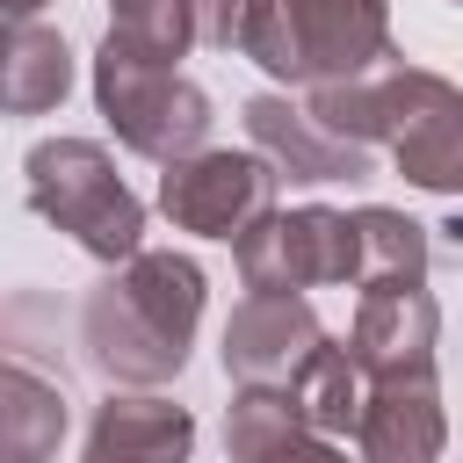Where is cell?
<instances>
[{
  "instance_id": "cell-1",
  "label": "cell",
  "mask_w": 463,
  "mask_h": 463,
  "mask_svg": "<svg viewBox=\"0 0 463 463\" xmlns=\"http://www.w3.org/2000/svg\"><path fill=\"white\" fill-rule=\"evenodd\" d=\"M203 318V268L188 253H130L80 304V347L109 383H166Z\"/></svg>"
},
{
  "instance_id": "cell-2",
  "label": "cell",
  "mask_w": 463,
  "mask_h": 463,
  "mask_svg": "<svg viewBox=\"0 0 463 463\" xmlns=\"http://www.w3.org/2000/svg\"><path fill=\"white\" fill-rule=\"evenodd\" d=\"M239 51L282 87H333L391 58V0H253Z\"/></svg>"
},
{
  "instance_id": "cell-3",
  "label": "cell",
  "mask_w": 463,
  "mask_h": 463,
  "mask_svg": "<svg viewBox=\"0 0 463 463\" xmlns=\"http://www.w3.org/2000/svg\"><path fill=\"white\" fill-rule=\"evenodd\" d=\"M22 174H29V210L58 224L72 246H87L94 260L116 268L145 246V203L130 195V181L94 137H43L22 159Z\"/></svg>"
},
{
  "instance_id": "cell-4",
  "label": "cell",
  "mask_w": 463,
  "mask_h": 463,
  "mask_svg": "<svg viewBox=\"0 0 463 463\" xmlns=\"http://www.w3.org/2000/svg\"><path fill=\"white\" fill-rule=\"evenodd\" d=\"M94 101H101L116 145L137 159H159V166L210 137V94L195 80H181L174 65L145 58L137 43H123L116 29L94 51Z\"/></svg>"
},
{
  "instance_id": "cell-5",
  "label": "cell",
  "mask_w": 463,
  "mask_h": 463,
  "mask_svg": "<svg viewBox=\"0 0 463 463\" xmlns=\"http://www.w3.org/2000/svg\"><path fill=\"white\" fill-rule=\"evenodd\" d=\"M232 260L253 297H304L326 282H354V224L347 210H326V203L260 210L232 239Z\"/></svg>"
},
{
  "instance_id": "cell-6",
  "label": "cell",
  "mask_w": 463,
  "mask_h": 463,
  "mask_svg": "<svg viewBox=\"0 0 463 463\" xmlns=\"http://www.w3.org/2000/svg\"><path fill=\"white\" fill-rule=\"evenodd\" d=\"M159 210L181 232L203 239H239L260 210H275V174L260 152H181L159 174Z\"/></svg>"
},
{
  "instance_id": "cell-7",
  "label": "cell",
  "mask_w": 463,
  "mask_h": 463,
  "mask_svg": "<svg viewBox=\"0 0 463 463\" xmlns=\"http://www.w3.org/2000/svg\"><path fill=\"white\" fill-rule=\"evenodd\" d=\"M434 340H441V304L420 282H369L347 326V362L362 383L434 376Z\"/></svg>"
},
{
  "instance_id": "cell-8",
  "label": "cell",
  "mask_w": 463,
  "mask_h": 463,
  "mask_svg": "<svg viewBox=\"0 0 463 463\" xmlns=\"http://www.w3.org/2000/svg\"><path fill=\"white\" fill-rule=\"evenodd\" d=\"M246 137H253V152L268 159V174L282 181H362L369 174V145H347V137H333L326 123H311L304 116V101H289V94H253L246 101Z\"/></svg>"
},
{
  "instance_id": "cell-9",
  "label": "cell",
  "mask_w": 463,
  "mask_h": 463,
  "mask_svg": "<svg viewBox=\"0 0 463 463\" xmlns=\"http://www.w3.org/2000/svg\"><path fill=\"white\" fill-rule=\"evenodd\" d=\"M318 340H326V326H318V311L304 297H246L224 318V369H232V383L282 391Z\"/></svg>"
},
{
  "instance_id": "cell-10",
  "label": "cell",
  "mask_w": 463,
  "mask_h": 463,
  "mask_svg": "<svg viewBox=\"0 0 463 463\" xmlns=\"http://www.w3.org/2000/svg\"><path fill=\"white\" fill-rule=\"evenodd\" d=\"M441 441H449V420H441L434 376L362 383V405H354L362 463H441Z\"/></svg>"
},
{
  "instance_id": "cell-11",
  "label": "cell",
  "mask_w": 463,
  "mask_h": 463,
  "mask_svg": "<svg viewBox=\"0 0 463 463\" xmlns=\"http://www.w3.org/2000/svg\"><path fill=\"white\" fill-rule=\"evenodd\" d=\"M195 412L174 398H109L87 427L80 463H188Z\"/></svg>"
},
{
  "instance_id": "cell-12",
  "label": "cell",
  "mask_w": 463,
  "mask_h": 463,
  "mask_svg": "<svg viewBox=\"0 0 463 463\" xmlns=\"http://www.w3.org/2000/svg\"><path fill=\"white\" fill-rule=\"evenodd\" d=\"M72 94V51L36 14L0 22V116H51Z\"/></svg>"
},
{
  "instance_id": "cell-13",
  "label": "cell",
  "mask_w": 463,
  "mask_h": 463,
  "mask_svg": "<svg viewBox=\"0 0 463 463\" xmlns=\"http://www.w3.org/2000/svg\"><path fill=\"white\" fill-rule=\"evenodd\" d=\"M391 159H398V174H405L412 188L456 195V181H463V94H456L449 80H441V87L398 123Z\"/></svg>"
},
{
  "instance_id": "cell-14",
  "label": "cell",
  "mask_w": 463,
  "mask_h": 463,
  "mask_svg": "<svg viewBox=\"0 0 463 463\" xmlns=\"http://www.w3.org/2000/svg\"><path fill=\"white\" fill-rule=\"evenodd\" d=\"M65 427V391L29 362H0V463H51Z\"/></svg>"
},
{
  "instance_id": "cell-15",
  "label": "cell",
  "mask_w": 463,
  "mask_h": 463,
  "mask_svg": "<svg viewBox=\"0 0 463 463\" xmlns=\"http://www.w3.org/2000/svg\"><path fill=\"white\" fill-rule=\"evenodd\" d=\"M282 398H289V412H297L311 434H347V427H354V405H362V376H354L347 347L326 333V340L297 362V376L282 383Z\"/></svg>"
},
{
  "instance_id": "cell-16",
  "label": "cell",
  "mask_w": 463,
  "mask_h": 463,
  "mask_svg": "<svg viewBox=\"0 0 463 463\" xmlns=\"http://www.w3.org/2000/svg\"><path fill=\"white\" fill-rule=\"evenodd\" d=\"M354 289L369 282H427V224H412L405 210H354Z\"/></svg>"
},
{
  "instance_id": "cell-17",
  "label": "cell",
  "mask_w": 463,
  "mask_h": 463,
  "mask_svg": "<svg viewBox=\"0 0 463 463\" xmlns=\"http://www.w3.org/2000/svg\"><path fill=\"white\" fill-rule=\"evenodd\" d=\"M289 427H304V420L289 412L282 391H268V383H239L232 412H224V449H232V463H253V456L275 449Z\"/></svg>"
},
{
  "instance_id": "cell-18",
  "label": "cell",
  "mask_w": 463,
  "mask_h": 463,
  "mask_svg": "<svg viewBox=\"0 0 463 463\" xmlns=\"http://www.w3.org/2000/svg\"><path fill=\"white\" fill-rule=\"evenodd\" d=\"M123 43H137L145 58H159V65H174L188 43H195V22H188V0H123L116 7V22H109Z\"/></svg>"
},
{
  "instance_id": "cell-19",
  "label": "cell",
  "mask_w": 463,
  "mask_h": 463,
  "mask_svg": "<svg viewBox=\"0 0 463 463\" xmlns=\"http://www.w3.org/2000/svg\"><path fill=\"white\" fill-rule=\"evenodd\" d=\"M253 0H188V22H195V43L210 51H239V29H246Z\"/></svg>"
},
{
  "instance_id": "cell-20",
  "label": "cell",
  "mask_w": 463,
  "mask_h": 463,
  "mask_svg": "<svg viewBox=\"0 0 463 463\" xmlns=\"http://www.w3.org/2000/svg\"><path fill=\"white\" fill-rule=\"evenodd\" d=\"M253 463H347L340 449H333V434H311V427H289L275 449H260Z\"/></svg>"
},
{
  "instance_id": "cell-21",
  "label": "cell",
  "mask_w": 463,
  "mask_h": 463,
  "mask_svg": "<svg viewBox=\"0 0 463 463\" xmlns=\"http://www.w3.org/2000/svg\"><path fill=\"white\" fill-rule=\"evenodd\" d=\"M36 7H51V0H0V22H14V14H36Z\"/></svg>"
},
{
  "instance_id": "cell-22",
  "label": "cell",
  "mask_w": 463,
  "mask_h": 463,
  "mask_svg": "<svg viewBox=\"0 0 463 463\" xmlns=\"http://www.w3.org/2000/svg\"><path fill=\"white\" fill-rule=\"evenodd\" d=\"M109 7H123V0H109Z\"/></svg>"
}]
</instances>
